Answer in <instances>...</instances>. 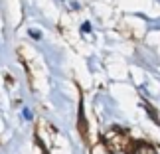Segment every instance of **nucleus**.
<instances>
[{
	"instance_id": "f257e3e1",
	"label": "nucleus",
	"mask_w": 160,
	"mask_h": 154,
	"mask_svg": "<svg viewBox=\"0 0 160 154\" xmlns=\"http://www.w3.org/2000/svg\"><path fill=\"white\" fill-rule=\"evenodd\" d=\"M131 154H156V150L146 142H132Z\"/></svg>"
}]
</instances>
